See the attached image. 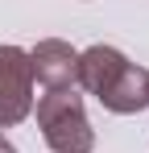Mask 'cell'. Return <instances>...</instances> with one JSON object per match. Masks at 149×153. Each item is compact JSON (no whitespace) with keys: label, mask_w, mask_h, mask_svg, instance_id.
I'll return each instance as SVG.
<instances>
[{"label":"cell","mask_w":149,"mask_h":153,"mask_svg":"<svg viewBox=\"0 0 149 153\" xmlns=\"http://www.w3.org/2000/svg\"><path fill=\"white\" fill-rule=\"evenodd\" d=\"M74 87L95 95L116 116H137V112L149 108V71L128 62L116 46H104V42H95L79 54Z\"/></svg>","instance_id":"6da1fadb"},{"label":"cell","mask_w":149,"mask_h":153,"mask_svg":"<svg viewBox=\"0 0 149 153\" xmlns=\"http://www.w3.org/2000/svg\"><path fill=\"white\" fill-rule=\"evenodd\" d=\"M37 128L54 153H91L95 149V128L83 112V95L74 87L46 91L37 100Z\"/></svg>","instance_id":"7a4b0ae2"},{"label":"cell","mask_w":149,"mask_h":153,"mask_svg":"<svg viewBox=\"0 0 149 153\" xmlns=\"http://www.w3.org/2000/svg\"><path fill=\"white\" fill-rule=\"evenodd\" d=\"M29 112H33L29 50H21V46H0V128L21 124Z\"/></svg>","instance_id":"3957f363"},{"label":"cell","mask_w":149,"mask_h":153,"mask_svg":"<svg viewBox=\"0 0 149 153\" xmlns=\"http://www.w3.org/2000/svg\"><path fill=\"white\" fill-rule=\"evenodd\" d=\"M74 66H79V50L62 37H42L33 50H29V71L33 83H42L46 91H62L74 87Z\"/></svg>","instance_id":"277c9868"},{"label":"cell","mask_w":149,"mask_h":153,"mask_svg":"<svg viewBox=\"0 0 149 153\" xmlns=\"http://www.w3.org/2000/svg\"><path fill=\"white\" fill-rule=\"evenodd\" d=\"M0 153H17V145H13V141H8L4 132H0Z\"/></svg>","instance_id":"5b68a950"}]
</instances>
